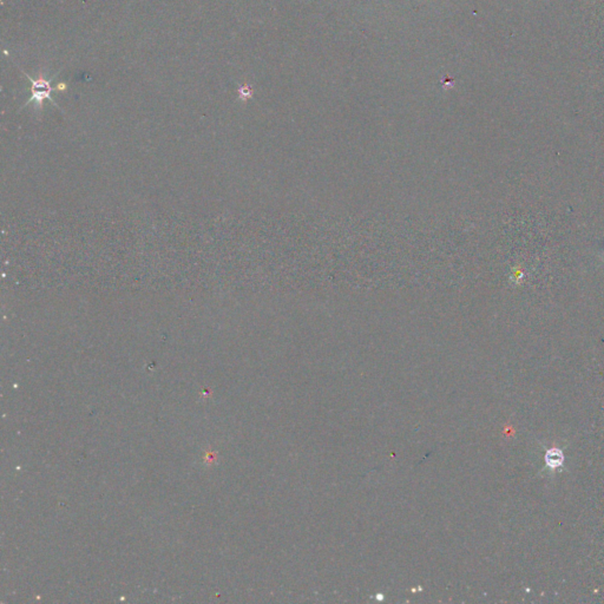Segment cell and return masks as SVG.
Instances as JSON below:
<instances>
[{
    "label": "cell",
    "instance_id": "cell-1",
    "mask_svg": "<svg viewBox=\"0 0 604 604\" xmlns=\"http://www.w3.org/2000/svg\"><path fill=\"white\" fill-rule=\"evenodd\" d=\"M27 80L31 81V83H32V87H31V90H32V97L30 98L29 101L27 103H31V101H36L37 106H39V108H41L43 106V101L44 100H49L52 101L53 104H55V101H52V98H51V81H52L53 78H51V80H45V78H39V80H32V78L30 77V76H27ZM56 105V104H55Z\"/></svg>",
    "mask_w": 604,
    "mask_h": 604
},
{
    "label": "cell",
    "instance_id": "cell-2",
    "mask_svg": "<svg viewBox=\"0 0 604 604\" xmlns=\"http://www.w3.org/2000/svg\"><path fill=\"white\" fill-rule=\"evenodd\" d=\"M563 462H564V456H563V453H562V451L558 450V448H552V450H549L545 454V463L549 467H551V468L560 467L561 465L563 464Z\"/></svg>",
    "mask_w": 604,
    "mask_h": 604
}]
</instances>
